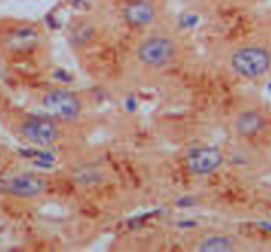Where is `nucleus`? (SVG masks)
Here are the masks:
<instances>
[{
	"mask_svg": "<svg viewBox=\"0 0 271 252\" xmlns=\"http://www.w3.org/2000/svg\"><path fill=\"white\" fill-rule=\"evenodd\" d=\"M180 54L179 43L166 33H154L145 37L136 48V59L139 63L152 69V71H162L169 69L171 65L177 63Z\"/></svg>",
	"mask_w": 271,
	"mask_h": 252,
	"instance_id": "1",
	"label": "nucleus"
},
{
	"mask_svg": "<svg viewBox=\"0 0 271 252\" xmlns=\"http://www.w3.org/2000/svg\"><path fill=\"white\" fill-rule=\"evenodd\" d=\"M229 69L244 80H260L271 71V52L260 45L240 46L229 58Z\"/></svg>",
	"mask_w": 271,
	"mask_h": 252,
	"instance_id": "2",
	"label": "nucleus"
},
{
	"mask_svg": "<svg viewBox=\"0 0 271 252\" xmlns=\"http://www.w3.org/2000/svg\"><path fill=\"white\" fill-rule=\"evenodd\" d=\"M43 110L50 117H56L60 121H74L82 115V100H80L73 91L67 89H52L45 93L41 98Z\"/></svg>",
	"mask_w": 271,
	"mask_h": 252,
	"instance_id": "3",
	"label": "nucleus"
},
{
	"mask_svg": "<svg viewBox=\"0 0 271 252\" xmlns=\"http://www.w3.org/2000/svg\"><path fill=\"white\" fill-rule=\"evenodd\" d=\"M19 134L26 143L39 147V149H48L60 141V128L45 117H30L19 124Z\"/></svg>",
	"mask_w": 271,
	"mask_h": 252,
	"instance_id": "4",
	"label": "nucleus"
},
{
	"mask_svg": "<svg viewBox=\"0 0 271 252\" xmlns=\"http://www.w3.org/2000/svg\"><path fill=\"white\" fill-rule=\"evenodd\" d=\"M46 191V180L35 175H13L0 178V193L15 199H37Z\"/></svg>",
	"mask_w": 271,
	"mask_h": 252,
	"instance_id": "5",
	"label": "nucleus"
},
{
	"mask_svg": "<svg viewBox=\"0 0 271 252\" xmlns=\"http://www.w3.org/2000/svg\"><path fill=\"white\" fill-rule=\"evenodd\" d=\"M225 156L219 149L214 147H201V149L190 152L186 165L190 169V173L195 176H210L216 171H219V167L223 165Z\"/></svg>",
	"mask_w": 271,
	"mask_h": 252,
	"instance_id": "6",
	"label": "nucleus"
},
{
	"mask_svg": "<svg viewBox=\"0 0 271 252\" xmlns=\"http://www.w3.org/2000/svg\"><path fill=\"white\" fill-rule=\"evenodd\" d=\"M268 128V117L258 108H245L232 119V130L240 139H251L260 136Z\"/></svg>",
	"mask_w": 271,
	"mask_h": 252,
	"instance_id": "7",
	"label": "nucleus"
},
{
	"mask_svg": "<svg viewBox=\"0 0 271 252\" xmlns=\"http://www.w3.org/2000/svg\"><path fill=\"white\" fill-rule=\"evenodd\" d=\"M158 6L152 0H132L123 9V17L132 28H149L158 20Z\"/></svg>",
	"mask_w": 271,
	"mask_h": 252,
	"instance_id": "8",
	"label": "nucleus"
},
{
	"mask_svg": "<svg viewBox=\"0 0 271 252\" xmlns=\"http://www.w3.org/2000/svg\"><path fill=\"white\" fill-rule=\"evenodd\" d=\"M238 249V241L229 234H208L195 245L199 252H232Z\"/></svg>",
	"mask_w": 271,
	"mask_h": 252,
	"instance_id": "9",
	"label": "nucleus"
},
{
	"mask_svg": "<svg viewBox=\"0 0 271 252\" xmlns=\"http://www.w3.org/2000/svg\"><path fill=\"white\" fill-rule=\"evenodd\" d=\"M74 180H76V184H80V186L89 188V186H95V184H99V182L102 180V173L95 167H84L76 171Z\"/></svg>",
	"mask_w": 271,
	"mask_h": 252,
	"instance_id": "10",
	"label": "nucleus"
}]
</instances>
